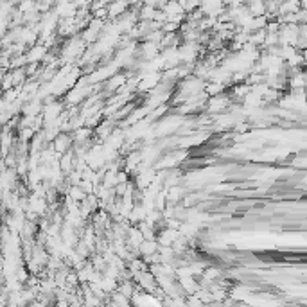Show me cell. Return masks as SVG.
Segmentation results:
<instances>
[{
  "label": "cell",
  "mask_w": 307,
  "mask_h": 307,
  "mask_svg": "<svg viewBox=\"0 0 307 307\" xmlns=\"http://www.w3.org/2000/svg\"><path fill=\"white\" fill-rule=\"evenodd\" d=\"M72 140H74V137H70L68 133H63L61 131V133L56 137V140L52 142V147H54V151H56L60 157H63L65 153L70 151V144H72Z\"/></svg>",
  "instance_id": "cell-1"
},
{
  "label": "cell",
  "mask_w": 307,
  "mask_h": 307,
  "mask_svg": "<svg viewBox=\"0 0 307 307\" xmlns=\"http://www.w3.org/2000/svg\"><path fill=\"white\" fill-rule=\"evenodd\" d=\"M25 56H27V61L29 65L31 63H40V61H45V58H47V47L43 43H36L34 47L25 52Z\"/></svg>",
  "instance_id": "cell-2"
},
{
  "label": "cell",
  "mask_w": 307,
  "mask_h": 307,
  "mask_svg": "<svg viewBox=\"0 0 307 307\" xmlns=\"http://www.w3.org/2000/svg\"><path fill=\"white\" fill-rule=\"evenodd\" d=\"M230 104V99L226 97V95H218V97H210L207 102V108L208 112L214 113V112H223V110H226Z\"/></svg>",
  "instance_id": "cell-3"
},
{
  "label": "cell",
  "mask_w": 307,
  "mask_h": 307,
  "mask_svg": "<svg viewBox=\"0 0 307 307\" xmlns=\"http://www.w3.org/2000/svg\"><path fill=\"white\" fill-rule=\"evenodd\" d=\"M302 56H304V60H306V63H307V49L302 52Z\"/></svg>",
  "instance_id": "cell-4"
}]
</instances>
